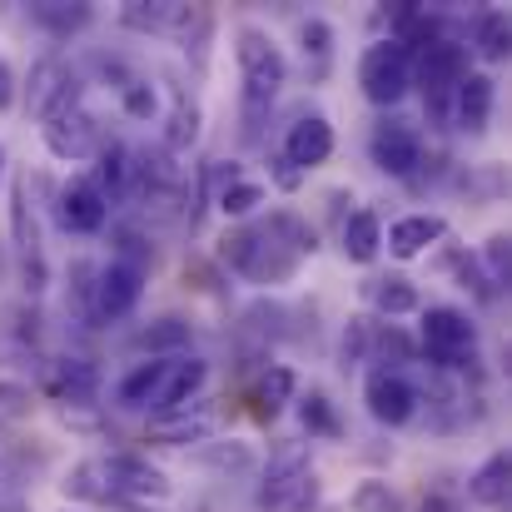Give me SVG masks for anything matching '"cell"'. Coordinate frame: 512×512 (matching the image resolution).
<instances>
[{"label": "cell", "instance_id": "obj_38", "mask_svg": "<svg viewBox=\"0 0 512 512\" xmlns=\"http://www.w3.org/2000/svg\"><path fill=\"white\" fill-rule=\"evenodd\" d=\"M274 165H279V184H284V189H294V184H299V170H294V165H289V160H284V155H279V160H274Z\"/></svg>", "mask_w": 512, "mask_h": 512}, {"label": "cell", "instance_id": "obj_13", "mask_svg": "<svg viewBox=\"0 0 512 512\" xmlns=\"http://www.w3.org/2000/svg\"><path fill=\"white\" fill-rule=\"evenodd\" d=\"M75 95H80V85H75L70 65L40 60V65L30 70V110H35L40 120H55V115L75 110Z\"/></svg>", "mask_w": 512, "mask_h": 512}, {"label": "cell", "instance_id": "obj_19", "mask_svg": "<svg viewBox=\"0 0 512 512\" xmlns=\"http://www.w3.org/2000/svg\"><path fill=\"white\" fill-rule=\"evenodd\" d=\"M378 244H383V229H378V214L373 209H358L343 219V254L353 264H373L378 259Z\"/></svg>", "mask_w": 512, "mask_h": 512}, {"label": "cell", "instance_id": "obj_6", "mask_svg": "<svg viewBox=\"0 0 512 512\" xmlns=\"http://www.w3.org/2000/svg\"><path fill=\"white\" fill-rule=\"evenodd\" d=\"M100 473H105V488H110V503H150V498H170V478L135 458V453H110L100 458Z\"/></svg>", "mask_w": 512, "mask_h": 512}, {"label": "cell", "instance_id": "obj_22", "mask_svg": "<svg viewBox=\"0 0 512 512\" xmlns=\"http://www.w3.org/2000/svg\"><path fill=\"white\" fill-rule=\"evenodd\" d=\"M30 20H35V25H45L50 35H75V30H85V25H90V5L40 0V5H30Z\"/></svg>", "mask_w": 512, "mask_h": 512}, {"label": "cell", "instance_id": "obj_2", "mask_svg": "<svg viewBox=\"0 0 512 512\" xmlns=\"http://www.w3.org/2000/svg\"><path fill=\"white\" fill-rule=\"evenodd\" d=\"M234 60H239V75H244V110H249V120L279 95V85H284V75H289V60H284V50L264 35V30H239V40H234Z\"/></svg>", "mask_w": 512, "mask_h": 512}, {"label": "cell", "instance_id": "obj_18", "mask_svg": "<svg viewBox=\"0 0 512 512\" xmlns=\"http://www.w3.org/2000/svg\"><path fill=\"white\" fill-rule=\"evenodd\" d=\"M453 115L468 135L488 130V115H493V80L488 75H463L453 85Z\"/></svg>", "mask_w": 512, "mask_h": 512}, {"label": "cell", "instance_id": "obj_40", "mask_svg": "<svg viewBox=\"0 0 512 512\" xmlns=\"http://www.w3.org/2000/svg\"><path fill=\"white\" fill-rule=\"evenodd\" d=\"M423 512H453V508H448L443 498H428V503H423Z\"/></svg>", "mask_w": 512, "mask_h": 512}, {"label": "cell", "instance_id": "obj_4", "mask_svg": "<svg viewBox=\"0 0 512 512\" xmlns=\"http://www.w3.org/2000/svg\"><path fill=\"white\" fill-rule=\"evenodd\" d=\"M358 85L373 105H398L413 85V55L398 45V40H378L363 50L358 60Z\"/></svg>", "mask_w": 512, "mask_h": 512}, {"label": "cell", "instance_id": "obj_23", "mask_svg": "<svg viewBox=\"0 0 512 512\" xmlns=\"http://www.w3.org/2000/svg\"><path fill=\"white\" fill-rule=\"evenodd\" d=\"M184 10L189 5H174V0H160V5H125L120 10V20L130 25V30H179V20H184Z\"/></svg>", "mask_w": 512, "mask_h": 512}, {"label": "cell", "instance_id": "obj_35", "mask_svg": "<svg viewBox=\"0 0 512 512\" xmlns=\"http://www.w3.org/2000/svg\"><path fill=\"white\" fill-rule=\"evenodd\" d=\"M204 463H214V468H234V473H244V468H254V453H249L244 443H229V448H209V453H204Z\"/></svg>", "mask_w": 512, "mask_h": 512}, {"label": "cell", "instance_id": "obj_29", "mask_svg": "<svg viewBox=\"0 0 512 512\" xmlns=\"http://www.w3.org/2000/svg\"><path fill=\"white\" fill-rule=\"evenodd\" d=\"M478 50H483L488 60H503V55H508V10H488V15L478 20Z\"/></svg>", "mask_w": 512, "mask_h": 512}, {"label": "cell", "instance_id": "obj_8", "mask_svg": "<svg viewBox=\"0 0 512 512\" xmlns=\"http://www.w3.org/2000/svg\"><path fill=\"white\" fill-rule=\"evenodd\" d=\"M204 358H184V353H174V358H160V373H155V383H150V393H145V408L150 413H179L189 398H194V388L204 383Z\"/></svg>", "mask_w": 512, "mask_h": 512}, {"label": "cell", "instance_id": "obj_36", "mask_svg": "<svg viewBox=\"0 0 512 512\" xmlns=\"http://www.w3.org/2000/svg\"><path fill=\"white\" fill-rule=\"evenodd\" d=\"M329 40H334V30L324 25V20H304V55H329Z\"/></svg>", "mask_w": 512, "mask_h": 512}, {"label": "cell", "instance_id": "obj_32", "mask_svg": "<svg viewBox=\"0 0 512 512\" xmlns=\"http://www.w3.org/2000/svg\"><path fill=\"white\" fill-rule=\"evenodd\" d=\"M483 264H488V279H493V284H508V274H512L508 234H493V239L483 244Z\"/></svg>", "mask_w": 512, "mask_h": 512}, {"label": "cell", "instance_id": "obj_34", "mask_svg": "<svg viewBox=\"0 0 512 512\" xmlns=\"http://www.w3.org/2000/svg\"><path fill=\"white\" fill-rule=\"evenodd\" d=\"M30 413V388L0 378V418H25Z\"/></svg>", "mask_w": 512, "mask_h": 512}, {"label": "cell", "instance_id": "obj_21", "mask_svg": "<svg viewBox=\"0 0 512 512\" xmlns=\"http://www.w3.org/2000/svg\"><path fill=\"white\" fill-rule=\"evenodd\" d=\"M209 428H214V418H209V413H160V418L150 423V438L179 448V443H204V438H209Z\"/></svg>", "mask_w": 512, "mask_h": 512}, {"label": "cell", "instance_id": "obj_11", "mask_svg": "<svg viewBox=\"0 0 512 512\" xmlns=\"http://www.w3.org/2000/svg\"><path fill=\"white\" fill-rule=\"evenodd\" d=\"M10 234H15V254L25 269V289L40 294L45 289V254H40V234H35V214H30V194L25 179L10 184Z\"/></svg>", "mask_w": 512, "mask_h": 512}, {"label": "cell", "instance_id": "obj_5", "mask_svg": "<svg viewBox=\"0 0 512 512\" xmlns=\"http://www.w3.org/2000/svg\"><path fill=\"white\" fill-rule=\"evenodd\" d=\"M473 348H478V329H473L468 314H458V309H448V304H438V309L423 314V353H428L438 368H463V363H473Z\"/></svg>", "mask_w": 512, "mask_h": 512}, {"label": "cell", "instance_id": "obj_9", "mask_svg": "<svg viewBox=\"0 0 512 512\" xmlns=\"http://www.w3.org/2000/svg\"><path fill=\"white\" fill-rule=\"evenodd\" d=\"M363 403H368V413L378 423L398 428V423H408L418 413V388L403 373H393V368H373L368 383H363Z\"/></svg>", "mask_w": 512, "mask_h": 512}, {"label": "cell", "instance_id": "obj_37", "mask_svg": "<svg viewBox=\"0 0 512 512\" xmlns=\"http://www.w3.org/2000/svg\"><path fill=\"white\" fill-rule=\"evenodd\" d=\"M15 100V70H10V60H0V110Z\"/></svg>", "mask_w": 512, "mask_h": 512}, {"label": "cell", "instance_id": "obj_15", "mask_svg": "<svg viewBox=\"0 0 512 512\" xmlns=\"http://www.w3.org/2000/svg\"><path fill=\"white\" fill-rule=\"evenodd\" d=\"M105 219H110V199L100 194L95 179H70L60 189V224L70 234H100Z\"/></svg>", "mask_w": 512, "mask_h": 512}, {"label": "cell", "instance_id": "obj_39", "mask_svg": "<svg viewBox=\"0 0 512 512\" xmlns=\"http://www.w3.org/2000/svg\"><path fill=\"white\" fill-rule=\"evenodd\" d=\"M0 512H25V508H20V498H15V488H10V483H0Z\"/></svg>", "mask_w": 512, "mask_h": 512}, {"label": "cell", "instance_id": "obj_16", "mask_svg": "<svg viewBox=\"0 0 512 512\" xmlns=\"http://www.w3.org/2000/svg\"><path fill=\"white\" fill-rule=\"evenodd\" d=\"M329 155H334V125H329L324 115H304V120L289 125V135H284V160L299 174L324 165Z\"/></svg>", "mask_w": 512, "mask_h": 512}, {"label": "cell", "instance_id": "obj_14", "mask_svg": "<svg viewBox=\"0 0 512 512\" xmlns=\"http://www.w3.org/2000/svg\"><path fill=\"white\" fill-rule=\"evenodd\" d=\"M45 145L55 160H90V155H100V125L85 110H65V115L45 120Z\"/></svg>", "mask_w": 512, "mask_h": 512}, {"label": "cell", "instance_id": "obj_7", "mask_svg": "<svg viewBox=\"0 0 512 512\" xmlns=\"http://www.w3.org/2000/svg\"><path fill=\"white\" fill-rule=\"evenodd\" d=\"M145 294V274L110 259L105 269H95V284H90V314L95 319H125Z\"/></svg>", "mask_w": 512, "mask_h": 512}, {"label": "cell", "instance_id": "obj_30", "mask_svg": "<svg viewBox=\"0 0 512 512\" xmlns=\"http://www.w3.org/2000/svg\"><path fill=\"white\" fill-rule=\"evenodd\" d=\"M120 100H125V115H135V120H150L160 110V95H155L150 80H125L120 85Z\"/></svg>", "mask_w": 512, "mask_h": 512}, {"label": "cell", "instance_id": "obj_27", "mask_svg": "<svg viewBox=\"0 0 512 512\" xmlns=\"http://www.w3.org/2000/svg\"><path fill=\"white\" fill-rule=\"evenodd\" d=\"M135 348H150V353L189 348V324H184V319H160V324H150V329L135 334Z\"/></svg>", "mask_w": 512, "mask_h": 512}, {"label": "cell", "instance_id": "obj_17", "mask_svg": "<svg viewBox=\"0 0 512 512\" xmlns=\"http://www.w3.org/2000/svg\"><path fill=\"white\" fill-rule=\"evenodd\" d=\"M443 234H448V219H443V214H403V219L388 229V254H393V259H418V254L433 249Z\"/></svg>", "mask_w": 512, "mask_h": 512}, {"label": "cell", "instance_id": "obj_12", "mask_svg": "<svg viewBox=\"0 0 512 512\" xmlns=\"http://www.w3.org/2000/svg\"><path fill=\"white\" fill-rule=\"evenodd\" d=\"M468 75V50L458 40H433L428 50H418V80H423V95L428 100H448L453 85Z\"/></svg>", "mask_w": 512, "mask_h": 512}, {"label": "cell", "instance_id": "obj_26", "mask_svg": "<svg viewBox=\"0 0 512 512\" xmlns=\"http://www.w3.org/2000/svg\"><path fill=\"white\" fill-rule=\"evenodd\" d=\"M194 140H199V105H194V100H184V95H174L170 135H165V145H170L174 155H184Z\"/></svg>", "mask_w": 512, "mask_h": 512}, {"label": "cell", "instance_id": "obj_33", "mask_svg": "<svg viewBox=\"0 0 512 512\" xmlns=\"http://www.w3.org/2000/svg\"><path fill=\"white\" fill-rule=\"evenodd\" d=\"M353 512H398V498L388 493V483H358Z\"/></svg>", "mask_w": 512, "mask_h": 512}, {"label": "cell", "instance_id": "obj_10", "mask_svg": "<svg viewBox=\"0 0 512 512\" xmlns=\"http://www.w3.org/2000/svg\"><path fill=\"white\" fill-rule=\"evenodd\" d=\"M368 155H373V165H378L383 174L408 179V174L423 165V140H418L413 125H403V120H383V125L373 130V140H368Z\"/></svg>", "mask_w": 512, "mask_h": 512}, {"label": "cell", "instance_id": "obj_3", "mask_svg": "<svg viewBox=\"0 0 512 512\" xmlns=\"http://www.w3.org/2000/svg\"><path fill=\"white\" fill-rule=\"evenodd\" d=\"M314 498H319V483H314L309 453H304V448L274 453V463H269V473H264V488H259V508L304 512V508H314Z\"/></svg>", "mask_w": 512, "mask_h": 512}, {"label": "cell", "instance_id": "obj_24", "mask_svg": "<svg viewBox=\"0 0 512 512\" xmlns=\"http://www.w3.org/2000/svg\"><path fill=\"white\" fill-rule=\"evenodd\" d=\"M289 398H294V373L274 363V368H269V373L259 378V393H254V413H259V418H274V413H279V408H284Z\"/></svg>", "mask_w": 512, "mask_h": 512}, {"label": "cell", "instance_id": "obj_1", "mask_svg": "<svg viewBox=\"0 0 512 512\" xmlns=\"http://www.w3.org/2000/svg\"><path fill=\"white\" fill-rule=\"evenodd\" d=\"M224 264L254 284H289L299 274V254L269 224H244V229L224 234Z\"/></svg>", "mask_w": 512, "mask_h": 512}, {"label": "cell", "instance_id": "obj_28", "mask_svg": "<svg viewBox=\"0 0 512 512\" xmlns=\"http://www.w3.org/2000/svg\"><path fill=\"white\" fill-rule=\"evenodd\" d=\"M259 204H264V189H259L254 179H234V184L219 189V209H224L229 219H244V214H254Z\"/></svg>", "mask_w": 512, "mask_h": 512}, {"label": "cell", "instance_id": "obj_25", "mask_svg": "<svg viewBox=\"0 0 512 512\" xmlns=\"http://www.w3.org/2000/svg\"><path fill=\"white\" fill-rule=\"evenodd\" d=\"M373 309L388 314V319L413 314V309H418V289H413L408 279H378V284H373Z\"/></svg>", "mask_w": 512, "mask_h": 512}, {"label": "cell", "instance_id": "obj_31", "mask_svg": "<svg viewBox=\"0 0 512 512\" xmlns=\"http://www.w3.org/2000/svg\"><path fill=\"white\" fill-rule=\"evenodd\" d=\"M299 418H304V428H309V433H339V418H334V408H329V398H324V393L299 398Z\"/></svg>", "mask_w": 512, "mask_h": 512}, {"label": "cell", "instance_id": "obj_20", "mask_svg": "<svg viewBox=\"0 0 512 512\" xmlns=\"http://www.w3.org/2000/svg\"><path fill=\"white\" fill-rule=\"evenodd\" d=\"M508 488H512V463L508 453H493L478 473H473V483H468V493L483 503V508H508Z\"/></svg>", "mask_w": 512, "mask_h": 512}]
</instances>
